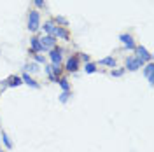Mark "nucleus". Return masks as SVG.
Instances as JSON below:
<instances>
[{
    "instance_id": "obj_22",
    "label": "nucleus",
    "mask_w": 154,
    "mask_h": 152,
    "mask_svg": "<svg viewBox=\"0 0 154 152\" xmlns=\"http://www.w3.org/2000/svg\"><path fill=\"white\" fill-rule=\"evenodd\" d=\"M56 23H60V25H63V26H67V23H68V21H67L65 18H63V16H58V18H56Z\"/></svg>"
},
{
    "instance_id": "obj_11",
    "label": "nucleus",
    "mask_w": 154,
    "mask_h": 152,
    "mask_svg": "<svg viewBox=\"0 0 154 152\" xmlns=\"http://www.w3.org/2000/svg\"><path fill=\"white\" fill-rule=\"evenodd\" d=\"M30 46H32V54H37V53H42V46H40V40L37 37L30 38Z\"/></svg>"
},
{
    "instance_id": "obj_16",
    "label": "nucleus",
    "mask_w": 154,
    "mask_h": 152,
    "mask_svg": "<svg viewBox=\"0 0 154 152\" xmlns=\"http://www.w3.org/2000/svg\"><path fill=\"white\" fill-rule=\"evenodd\" d=\"M25 70L30 74H35V72H38V65L37 63H28V65H25Z\"/></svg>"
},
{
    "instance_id": "obj_23",
    "label": "nucleus",
    "mask_w": 154,
    "mask_h": 152,
    "mask_svg": "<svg viewBox=\"0 0 154 152\" xmlns=\"http://www.w3.org/2000/svg\"><path fill=\"white\" fill-rule=\"evenodd\" d=\"M35 61H37V63H44L46 59H44V56H42V54H35Z\"/></svg>"
},
{
    "instance_id": "obj_8",
    "label": "nucleus",
    "mask_w": 154,
    "mask_h": 152,
    "mask_svg": "<svg viewBox=\"0 0 154 152\" xmlns=\"http://www.w3.org/2000/svg\"><path fill=\"white\" fill-rule=\"evenodd\" d=\"M119 40L123 42V46L128 49H135L137 47V44H135V40L131 35H128V33H123V35H119Z\"/></svg>"
},
{
    "instance_id": "obj_13",
    "label": "nucleus",
    "mask_w": 154,
    "mask_h": 152,
    "mask_svg": "<svg viewBox=\"0 0 154 152\" xmlns=\"http://www.w3.org/2000/svg\"><path fill=\"white\" fill-rule=\"evenodd\" d=\"M21 81H23L25 84H28L30 87H33V89H38V87H40L37 81H33V79H32V77L28 75V74H23V77H21Z\"/></svg>"
},
{
    "instance_id": "obj_1",
    "label": "nucleus",
    "mask_w": 154,
    "mask_h": 152,
    "mask_svg": "<svg viewBox=\"0 0 154 152\" xmlns=\"http://www.w3.org/2000/svg\"><path fill=\"white\" fill-rule=\"evenodd\" d=\"M44 72L48 74V77H49V81H53V82H56L58 79L61 77V67L60 65H46L44 67Z\"/></svg>"
},
{
    "instance_id": "obj_17",
    "label": "nucleus",
    "mask_w": 154,
    "mask_h": 152,
    "mask_svg": "<svg viewBox=\"0 0 154 152\" xmlns=\"http://www.w3.org/2000/svg\"><path fill=\"white\" fill-rule=\"evenodd\" d=\"M2 142L5 143V147H7V149H12V142L9 140L7 133H4V131H2Z\"/></svg>"
},
{
    "instance_id": "obj_9",
    "label": "nucleus",
    "mask_w": 154,
    "mask_h": 152,
    "mask_svg": "<svg viewBox=\"0 0 154 152\" xmlns=\"http://www.w3.org/2000/svg\"><path fill=\"white\" fill-rule=\"evenodd\" d=\"M67 72H77L79 70V56H70L67 61Z\"/></svg>"
},
{
    "instance_id": "obj_18",
    "label": "nucleus",
    "mask_w": 154,
    "mask_h": 152,
    "mask_svg": "<svg viewBox=\"0 0 154 152\" xmlns=\"http://www.w3.org/2000/svg\"><path fill=\"white\" fill-rule=\"evenodd\" d=\"M70 96H72V95H70V91H63V93L60 95V102H61V103H67Z\"/></svg>"
},
{
    "instance_id": "obj_4",
    "label": "nucleus",
    "mask_w": 154,
    "mask_h": 152,
    "mask_svg": "<svg viewBox=\"0 0 154 152\" xmlns=\"http://www.w3.org/2000/svg\"><path fill=\"white\" fill-rule=\"evenodd\" d=\"M40 40V46H42V51H51L53 47H56V38L51 37V35H46V37L38 38Z\"/></svg>"
},
{
    "instance_id": "obj_14",
    "label": "nucleus",
    "mask_w": 154,
    "mask_h": 152,
    "mask_svg": "<svg viewBox=\"0 0 154 152\" xmlns=\"http://www.w3.org/2000/svg\"><path fill=\"white\" fill-rule=\"evenodd\" d=\"M100 65H107V67L114 68L116 67V59L112 56H107V58H103V59H100Z\"/></svg>"
},
{
    "instance_id": "obj_20",
    "label": "nucleus",
    "mask_w": 154,
    "mask_h": 152,
    "mask_svg": "<svg viewBox=\"0 0 154 152\" xmlns=\"http://www.w3.org/2000/svg\"><path fill=\"white\" fill-rule=\"evenodd\" d=\"M53 28H54V23H53V21H48V23L44 25V30L48 32V35H51V32H53Z\"/></svg>"
},
{
    "instance_id": "obj_6",
    "label": "nucleus",
    "mask_w": 154,
    "mask_h": 152,
    "mask_svg": "<svg viewBox=\"0 0 154 152\" xmlns=\"http://www.w3.org/2000/svg\"><path fill=\"white\" fill-rule=\"evenodd\" d=\"M61 47H53L49 51V58L53 61V65H61Z\"/></svg>"
},
{
    "instance_id": "obj_25",
    "label": "nucleus",
    "mask_w": 154,
    "mask_h": 152,
    "mask_svg": "<svg viewBox=\"0 0 154 152\" xmlns=\"http://www.w3.org/2000/svg\"><path fill=\"white\" fill-rule=\"evenodd\" d=\"M33 2H35L37 7H44V0H33Z\"/></svg>"
},
{
    "instance_id": "obj_3",
    "label": "nucleus",
    "mask_w": 154,
    "mask_h": 152,
    "mask_svg": "<svg viewBox=\"0 0 154 152\" xmlns=\"http://www.w3.org/2000/svg\"><path fill=\"white\" fill-rule=\"evenodd\" d=\"M135 51H137V56H135V58H137V59H140V61H142V65H144L145 61L152 63V54H151V53H149L145 47H142V46H137V47H135Z\"/></svg>"
},
{
    "instance_id": "obj_21",
    "label": "nucleus",
    "mask_w": 154,
    "mask_h": 152,
    "mask_svg": "<svg viewBox=\"0 0 154 152\" xmlns=\"http://www.w3.org/2000/svg\"><path fill=\"white\" fill-rule=\"evenodd\" d=\"M123 74H125V68H117V70H112V72H110L112 77H121Z\"/></svg>"
},
{
    "instance_id": "obj_10",
    "label": "nucleus",
    "mask_w": 154,
    "mask_h": 152,
    "mask_svg": "<svg viewBox=\"0 0 154 152\" xmlns=\"http://www.w3.org/2000/svg\"><path fill=\"white\" fill-rule=\"evenodd\" d=\"M23 84V81H21V77L18 75H11L9 79H5V86L7 87H18V86Z\"/></svg>"
},
{
    "instance_id": "obj_7",
    "label": "nucleus",
    "mask_w": 154,
    "mask_h": 152,
    "mask_svg": "<svg viewBox=\"0 0 154 152\" xmlns=\"http://www.w3.org/2000/svg\"><path fill=\"white\" fill-rule=\"evenodd\" d=\"M51 37H54V38H63V40H68V32L65 30V26H54L53 28V32H51Z\"/></svg>"
},
{
    "instance_id": "obj_19",
    "label": "nucleus",
    "mask_w": 154,
    "mask_h": 152,
    "mask_svg": "<svg viewBox=\"0 0 154 152\" xmlns=\"http://www.w3.org/2000/svg\"><path fill=\"white\" fill-rule=\"evenodd\" d=\"M84 70H86V74H95L96 72V65L95 63H86V68H84Z\"/></svg>"
},
{
    "instance_id": "obj_2",
    "label": "nucleus",
    "mask_w": 154,
    "mask_h": 152,
    "mask_svg": "<svg viewBox=\"0 0 154 152\" xmlns=\"http://www.w3.org/2000/svg\"><path fill=\"white\" fill-rule=\"evenodd\" d=\"M40 26V14L37 11H30L28 14V30L30 32H37Z\"/></svg>"
},
{
    "instance_id": "obj_24",
    "label": "nucleus",
    "mask_w": 154,
    "mask_h": 152,
    "mask_svg": "<svg viewBox=\"0 0 154 152\" xmlns=\"http://www.w3.org/2000/svg\"><path fill=\"white\" fill-rule=\"evenodd\" d=\"M79 59H82V61H86V63H89V56H88V54H84V53H81V56H79Z\"/></svg>"
},
{
    "instance_id": "obj_5",
    "label": "nucleus",
    "mask_w": 154,
    "mask_h": 152,
    "mask_svg": "<svg viewBox=\"0 0 154 152\" xmlns=\"http://www.w3.org/2000/svg\"><path fill=\"white\" fill-rule=\"evenodd\" d=\"M140 67H144V65H142V61H140V59H137L135 56H130L128 59H126V68H128L130 72H137Z\"/></svg>"
},
{
    "instance_id": "obj_12",
    "label": "nucleus",
    "mask_w": 154,
    "mask_h": 152,
    "mask_svg": "<svg viewBox=\"0 0 154 152\" xmlns=\"http://www.w3.org/2000/svg\"><path fill=\"white\" fill-rule=\"evenodd\" d=\"M152 74H154V65H152V63H149V65L144 68V75L147 77V81H149V84H151V86L154 84V77H152Z\"/></svg>"
},
{
    "instance_id": "obj_26",
    "label": "nucleus",
    "mask_w": 154,
    "mask_h": 152,
    "mask_svg": "<svg viewBox=\"0 0 154 152\" xmlns=\"http://www.w3.org/2000/svg\"><path fill=\"white\" fill-rule=\"evenodd\" d=\"M0 152H4V150H2V149H0Z\"/></svg>"
},
{
    "instance_id": "obj_15",
    "label": "nucleus",
    "mask_w": 154,
    "mask_h": 152,
    "mask_svg": "<svg viewBox=\"0 0 154 152\" xmlns=\"http://www.w3.org/2000/svg\"><path fill=\"white\" fill-rule=\"evenodd\" d=\"M56 82L61 86V89H63V91H70V84H68V81L65 79V77H60Z\"/></svg>"
}]
</instances>
